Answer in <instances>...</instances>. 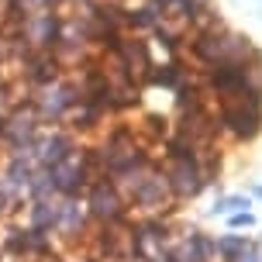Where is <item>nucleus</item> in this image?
I'll list each match as a JSON object with an SVG mask.
<instances>
[{
  "mask_svg": "<svg viewBox=\"0 0 262 262\" xmlns=\"http://www.w3.org/2000/svg\"><path fill=\"white\" fill-rule=\"evenodd\" d=\"M217 131H228L235 142H252L262 131V107L252 104H217Z\"/></svg>",
  "mask_w": 262,
  "mask_h": 262,
  "instance_id": "1",
  "label": "nucleus"
},
{
  "mask_svg": "<svg viewBox=\"0 0 262 262\" xmlns=\"http://www.w3.org/2000/svg\"><path fill=\"white\" fill-rule=\"evenodd\" d=\"M166 180H169L172 196H196L207 183V172H204V166L196 159H176V166H172V172Z\"/></svg>",
  "mask_w": 262,
  "mask_h": 262,
  "instance_id": "2",
  "label": "nucleus"
},
{
  "mask_svg": "<svg viewBox=\"0 0 262 262\" xmlns=\"http://www.w3.org/2000/svg\"><path fill=\"white\" fill-rule=\"evenodd\" d=\"M169 180L166 176H152V180H138V190H135V200L138 204H148V207H162V200H169Z\"/></svg>",
  "mask_w": 262,
  "mask_h": 262,
  "instance_id": "3",
  "label": "nucleus"
},
{
  "mask_svg": "<svg viewBox=\"0 0 262 262\" xmlns=\"http://www.w3.org/2000/svg\"><path fill=\"white\" fill-rule=\"evenodd\" d=\"M93 214H97V217H118L121 214L118 193L107 190V186H97V190H93Z\"/></svg>",
  "mask_w": 262,
  "mask_h": 262,
  "instance_id": "4",
  "label": "nucleus"
},
{
  "mask_svg": "<svg viewBox=\"0 0 262 262\" xmlns=\"http://www.w3.org/2000/svg\"><path fill=\"white\" fill-rule=\"evenodd\" d=\"M245 245H249V242H245V235H221L217 242H214V252H217V255H224V259H235Z\"/></svg>",
  "mask_w": 262,
  "mask_h": 262,
  "instance_id": "5",
  "label": "nucleus"
},
{
  "mask_svg": "<svg viewBox=\"0 0 262 262\" xmlns=\"http://www.w3.org/2000/svg\"><path fill=\"white\" fill-rule=\"evenodd\" d=\"M249 207V196H224L221 204H214V214H238Z\"/></svg>",
  "mask_w": 262,
  "mask_h": 262,
  "instance_id": "6",
  "label": "nucleus"
},
{
  "mask_svg": "<svg viewBox=\"0 0 262 262\" xmlns=\"http://www.w3.org/2000/svg\"><path fill=\"white\" fill-rule=\"evenodd\" d=\"M55 221H59V210H52L49 204H38V207H35V224H38V228H52Z\"/></svg>",
  "mask_w": 262,
  "mask_h": 262,
  "instance_id": "7",
  "label": "nucleus"
},
{
  "mask_svg": "<svg viewBox=\"0 0 262 262\" xmlns=\"http://www.w3.org/2000/svg\"><path fill=\"white\" fill-rule=\"evenodd\" d=\"M231 262H262V255H259V249H252V245H245V249L238 252Z\"/></svg>",
  "mask_w": 262,
  "mask_h": 262,
  "instance_id": "8",
  "label": "nucleus"
},
{
  "mask_svg": "<svg viewBox=\"0 0 262 262\" xmlns=\"http://www.w3.org/2000/svg\"><path fill=\"white\" fill-rule=\"evenodd\" d=\"M255 221L249 210H238V214H231V228H249V224Z\"/></svg>",
  "mask_w": 262,
  "mask_h": 262,
  "instance_id": "9",
  "label": "nucleus"
}]
</instances>
